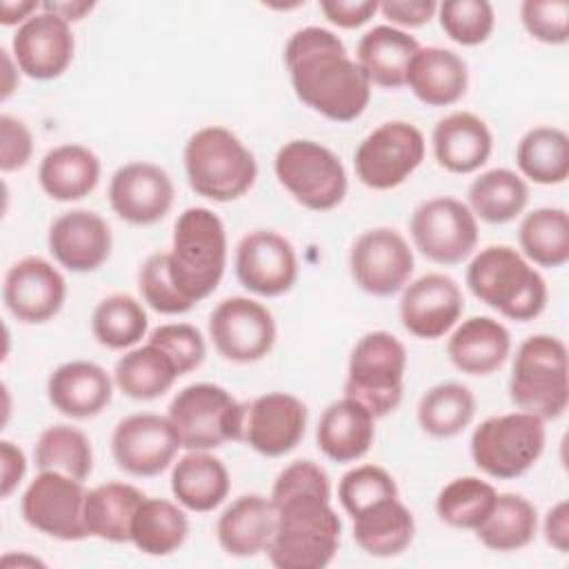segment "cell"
Returning a JSON list of instances; mask_svg holds the SVG:
<instances>
[{"label":"cell","instance_id":"obj_38","mask_svg":"<svg viewBox=\"0 0 569 569\" xmlns=\"http://www.w3.org/2000/svg\"><path fill=\"white\" fill-rule=\"evenodd\" d=\"M538 531V511L520 493H498L491 513L476 529V538L498 553L520 551L533 542Z\"/></svg>","mask_w":569,"mask_h":569},{"label":"cell","instance_id":"obj_45","mask_svg":"<svg viewBox=\"0 0 569 569\" xmlns=\"http://www.w3.org/2000/svg\"><path fill=\"white\" fill-rule=\"evenodd\" d=\"M442 31L462 47H476L489 40L496 27L493 7L487 0H447L438 4Z\"/></svg>","mask_w":569,"mask_h":569},{"label":"cell","instance_id":"obj_23","mask_svg":"<svg viewBox=\"0 0 569 569\" xmlns=\"http://www.w3.org/2000/svg\"><path fill=\"white\" fill-rule=\"evenodd\" d=\"M111 229L107 220L91 209H71L60 213L47 233V247L53 260L73 273L100 269L111 256Z\"/></svg>","mask_w":569,"mask_h":569},{"label":"cell","instance_id":"obj_35","mask_svg":"<svg viewBox=\"0 0 569 569\" xmlns=\"http://www.w3.org/2000/svg\"><path fill=\"white\" fill-rule=\"evenodd\" d=\"M144 493L129 482H102L87 491L84 527L87 533L107 542H129L131 520Z\"/></svg>","mask_w":569,"mask_h":569},{"label":"cell","instance_id":"obj_18","mask_svg":"<svg viewBox=\"0 0 569 569\" xmlns=\"http://www.w3.org/2000/svg\"><path fill=\"white\" fill-rule=\"evenodd\" d=\"M107 196L120 220L136 227H149L169 213L176 189L171 176L162 167L136 160L113 171Z\"/></svg>","mask_w":569,"mask_h":569},{"label":"cell","instance_id":"obj_12","mask_svg":"<svg viewBox=\"0 0 569 569\" xmlns=\"http://www.w3.org/2000/svg\"><path fill=\"white\" fill-rule=\"evenodd\" d=\"M409 236L427 260L460 264L478 247V218L458 198H429L411 211Z\"/></svg>","mask_w":569,"mask_h":569},{"label":"cell","instance_id":"obj_46","mask_svg":"<svg viewBox=\"0 0 569 569\" xmlns=\"http://www.w3.org/2000/svg\"><path fill=\"white\" fill-rule=\"evenodd\" d=\"M396 496L398 485L393 476L378 465H358L349 469L338 482V500L351 518L371 505Z\"/></svg>","mask_w":569,"mask_h":569},{"label":"cell","instance_id":"obj_41","mask_svg":"<svg viewBox=\"0 0 569 569\" xmlns=\"http://www.w3.org/2000/svg\"><path fill=\"white\" fill-rule=\"evenodd\" d=\"M476 416V396L460 382H438L427 389L418 402V425L431 438H453L471 425Z\"/></svg>","mask_w":569,"mask_h":569},{"label":"cell","instance_id":"obj_19","mask_svg":"<svg viewBox=\"0 0 569 569\" xmlns=\"http://www.w3.org/2000/svg\"><path fill=\"white\" fill-rule=\"evenodd\" d=\"M67 298L64 276L44 258L27 256L13 262L2 280L7 311L24 325H42L60 313Z\"/></svg>","mask_w":569,"mask_h":569},{"label":"cell","instance_id":"obj_53","mask_svg":"<svg viewBox=\"0 0 569 569\" xmlns=\"http://www.w3.org/2000/svg\"><path fill=\"white\" fill-rule=\"evenodd\" d=\"M0 460H2L0 496L9 498L27 473V458L18 445H13L11 440H2L0 442Z\"/></svg>","mask_w":569,"mask_h":569},{"label":"cell","instance_id":"obj_24","mask_svg":"<svg viewBox=\"0 0 569 569\" xmlns=\"http://www.w3.org/2000/svg\"><path fill=\"white\" fill-rule=\"evenodd\" d=\"M113 378L98 362L69 360L51 371L47 398L58 413L87 420L107 409L113 398Z\"/></svg>","mask_w":569,"mask_h":569},{"label":"cell","instance_id":"obj_48","mask_svg":"<svg viewBox=\"0 0 569 569\" xmlns=\"http://www.w3.org/2000/svg\"><path fill=\"white\" fill-rule=\"evenodd\" d=\"M149 342L158 345L171 356L180 376L198 369L207 356L202 333L189 322H167L149 333Z\"/></svg>","mask_w":569,"mask_h":569},{"label":"cell","instance_id":"obj_44","mask_svg":"<svg viewBox=\"0 0 569 569\" xmlns=\"http://www.w3.org/2000/svg\"><path fill=\"white\" fill-rule=\"evenodd\" d=\"M498 491L478 476H460L447 482L436 498V516L453 527L476 531L491 513Z\"/></svg>","mask_w":569,"mask_h":569},{"label":"cell","instance_id":"obj_17","mask_svg":"<svg viewBox=\"0 0 569 569\" xmlns=\"http://www.w3.org/2000/svg\"><path fill=\"white\" fill-rule=\"evenodd\" d=\"M238 282L262 298L287 293L298 280V256L293 244L271 229H253L236 247Z\"/></svg>","mask_w":569,"mask_h":569},{"label":"cell","instance_id":"obj_4","mask_svg":"<svg viewBox=\"0 0 569 569\" xmlns=\"http://www.w3.org/2000/svg\"><path fill=\"white\" fill-rule=\"evenodd\" d=\"M167 262L176 289L191 305L211 296L227 267V231L222 220L207 207L184 209L173 224Z\"/></svg>","mask_w":569,"mask_h":569},{"label":"cell","instance_id":"obj_15","mask_svg":"<svg viewBox=\"0 0 569 569\" xmlns=\"http://www.w3.org/2000/svg\"><path fill=\"white\" fill-rule=\"evenodd\" d=\"M349 271L365 293L389 298L409 284L413 273V251L400 231L391 227H373L353 240Z\"/></svg>","mask_w":569,"mask_h":569},{"label":"cell","instance_id":"obj_28","mask_svg":"<svg viewBox=\"0 0 569 569\" xmlns=\"http://www.w3.org/2000/svg\"><path fill=\"white\" fill-rule=\"evenodd\" d=\"M405 84L427 107L456 104L467 93V62L451 49L420 47L409 62Z\"/></svg>","mask_w":569,"mask_h":569},{"label":"cell","instance_id":"obj_25","mask_svg":"<svg viewBox=\"0 0 569 569\" xmlns=\"http://www.w3.org/2000/svg\"><path fill=\"white\" fill-rule=\"evenodd\" d=\"M276 531V507L262 493H242L220 513L216 538L233 558H251L267 551Z\"/></svg>","mask_w":569,"mask_h":569},{"label":"cell","instance_id":"obj_54","mask_svg":"<svg viewBox=\"0 0 569 569\" xmlns=\"http://www.w3.org/2000/svg\"><path fill=\"white\" fill-rule=\"evenodd\" d=\"M542 533L547 545H551L556 551L567 553L569 549V502L558 500L545 516Z\"/></svg>","mask_w":569,"mask_h":569},{"label":"cell","instance_id":"obj_20","mask_svg":"<svg viewBox=\"0 0 569 569\" xmlns=\"http://www.w3.org/2000/svg\"><path fill=\"white\" fill-rule=\"evenodd\" d=\"M465 311V298L458 282L445 273H425L402 289L398 316L402 327L420 340L447 336Z\"/></svg>","mask_w":569,"mask_h":569},{"label":"cell","instance_id":"obj_8","mask_svg":"<svg viewBox=\"0 0 569 569\" xmlns=\"http://www.w3.org/2000/svg\"><path fill=\"white\" fill-rule=\"evenodd\" d=\"M407 351L389 331H369L351 349L345 396L360 402L376 420L396 411L405 393Z\"/></svg>","mask_w":569,"mask_h":569},{"label":"cell","instance_id":"obj_13","mask_svg":"<svg viewBox=\"0 0 569 569\" xmlns=\"http://www.w3.org/2000/svg\"><path fill=\"white\" fill-rule=\"evenodd\" d=\"M84 498L82 480L58 471H40L22 491L20 513L31 529L56 540L76 542L89 538Z\"/></svg>","mask_w":569,"mask_h":569},{"label":"cell","instance_id":"obj_34","mask_svg":"<svg viewBox=\"0 0 569 569\" xmlns=\"http://www.w3.org/2000/svg\"><path fill=\"white\" fill-rule=\"evenodd\" d=\"M178 378L180 371L171 356L149 340L142 347L129 349L113 367L116 387L133 400H156L164 396Z\"/></svg>","mask_w":569,"mask_h":569},{"label":"cell","instance_id":"obj_32","mask_svg":"<svg viewBox=\"0 0 569 569\" xmlns=\"http://www.w3.org/2000/svg\"><path fill=\"white\" fill-rule=\"evenodd\" d=\"M229 471L220 458L209 451H187L173 462L171 493L182 509L207 513L229 496Z\"/></svg>","mask_w":569,"mask_h":569},{"label":"cell","instance_id":"obj_57","mask_svg":"<svg viewBox=\"0 0 569 569\" xmlns=\"http://www.w3.org/2000/svg\"><path fill=\"white\" fill-rule=\"evenodd\" d=\"M0 53H2V69H4L0 98H2V102H4V100H9V96H11V93L16 91V87H18V64H16V60L11 58V53H9L4 47L0 49Z\"/></svg>","mask_w":569,"mask_h":569},{"label":"cell","instance_id":"obj_22","mask_svg":"<svg viewBox=\"0 0 569 569\" xmlns=\"http://www.w3.org/2000/svg\"><path fill=\"white\" fill-rule=\"evenodd\" d=\"M71 24L56 13L40 11L20 24L11 38V56L31 80H56L73 60Z\"/></svg>","mask_w":569,"mask_h":569},{"label":"cell","instance_id":"obj_7","mask_svg":"<svg viewBox=\"0 0 569 569\" xmlns=\"http://www.w3.org/2000/svg\"><path fill=\"white\" fill-rule=\"evenodd\" d=\"M167 418L176 427L182 449L211 451L242 440L247 405L220 385L193 382L173 396Z\"/></svg>","mask_w":569,"mask_h":569},{"label":"cell","instance_id":"obj_36","mask_svg":"<svg viewBox=\"0 0 569 569\" xmlns=\"http://www.w3.org/2000/svg\"><path fill=\"white\" fill-rule=\"evenodd\" d=\"M189 536L182 505L167 498H142L131 520L129 542L144 556H171Z\"/></svg>","mask_w":569,"mask_h":569},{"label":"cell","instance_id":"obj_9","mask_svg":"<svg viewBox=\"0 0 569 569\" xmlns=\"http://www.w3.org/2000/svg\"><path fill=\"white\" fill-rule=\"evenodd\" d=\"M545 440V420L518 409L485 418L471 433L469 451L485 476L516 480L538 462Z\"/></svg>","mask_w":569,"mask_h":569},{"label":"cell","instance_id":"obj_43","mask_svg":"<svg viewBox=\"0 0 569 569\" xmlns=\"http://www.w3.org/2000/svg\"><path fill=\"white\" fill-rule=\"evenodd\" d=\"M149 329L144 307L127 293H111L102 298L91 313V333L107 349H131Z\"/></svg>","mask_w":569,"mask_h":569},{"label":"cell","instance_id":"obj_11","mask_svg":"<svg viewBox=\"0 0 569 569\" xmlns=\"http://www.w3.org/2000/svg\"><path fill=\"white\" fill-rule=\"evenodd\" d=\"M422 131L405 120H389L367 133L353 153L358 180L373 191L400 187L425 160Z\"/></svg>","mask_w":569,"mask_h":569},{"label":"cell","instance_id":"obj_40","mask_svg":"<svg viewBox=\"0 0 569 569\" xmlns=\"http://www.w3.org/2000/svg\"><path fill=\"white\" fill-rule=\"evenodd\" d=\"M520 173L536 184H562L569 176V138L560 127L529 129L516 147Z\"/></svg>","mask_w":569,"mask_h":569},{"label":"cell","instance_id":"obj_6","mask_svg":"<svg viewBox=\"0 0 569 569\" xmlns=\"http://www.w3.org/2000/svg\"><path fill=\"white\" fill-rule=\"evenodd\" d=\"M509 400L516 409L542 420H556L569 405L567 345L547 333L525 338L513 356Z\"/></svg>","mask_w":569,"mask_h":569},{"label":"cell","instance_id":"obj_16","mask_svg":"<svg viewBox=\"0 0 569 569\" xmlns=\"http://www.w3.org/2000/svg\"><path fill=\"white\" fill-rule=\"evenodd\" d=\"M182 449L176 427L167 416L142 411L118 420L111 433L116 465L136 478H153L171 467Z\"/></svg>","mask_w":569,"mask_h":569},{"label":"cell","instance_id":"obj_51","mask_svg":"<svg viewBox=\"0 0 569 569\" xmlns=\"http://www.w3.org/2000/svg\"><path fill=\"white\" fill-rule=\"evenodd\" d=\"M380 9L376 0H320L325 18L340 29H358L367 24Z\"/></svg>","mask_w":569,"mask_h":569},{"label":"cell","instance_id":"obj_26","mask_svg":"<svg viewBox=\"0 0 569 569\" xmlns=\"http://www.w3.org/2000/svg\"><path fill=\"white\" fill-rule=\"evenodd\" d=\"M436 162L449 173H473L491 156L493 136L487 122L471 111H453L440 118L431 133Z\"/></svg>","mask_w":569,"mask_h":569},{"label":"cell","instance_id":"obj_5","mask_svg":"<svg viewBox=\"0 0 569 569\" xmlns=\"http://www.w3.org/2000/svg\"><path fill=\"white\" fill-rule=\"evenodd\" d=\"M189 187L213 202L242 198L258 178L256 156L242 140L220 124L191 133L182 151Z\"/></svg>","mask_w":569,"mask_h":569},{"label":"cell","instance_id":"obj_33","mask_svg":"<svg viewBox=\"0 0 569 569\" xmlns=\"http://www.w3.org/2000/svg\"><path fill=\"white\" fill-rule=\"evenodd\" d=\"M353 520V540L373 558L400 556L416 536L413 513L400 498H387L360 511Z\"/></svg>","mask_w":569,"mask_h":569},{"label":"cell","instance_id":"obj_30","mask_svg":"<svg viewBox=\"0 0 569 569\" xmlns=\"http://www.w3.org/2000/svg\"><path fill=\"white\" fill-rule=\"evenodd\" d=\"M418 40L402 29L378 24L369 29L356 49V62L367 76L369 84L382 89H400L407 80V69L416 51Z\"/></svg>","mask_w":569,"mask_h":569},{"label":"cell","instance_id":"obj_10","mask_svg":"<svg viewBox=\"0 0 569 569\" xmlns=\"http://www.w3.org/2000/svg\"><path fill=\"white\" fill-rule=\"evenodd\" d=\"M273 171L289 196L311 211H331L347 196L345 164L316 140L284 142L273 158Z\"/></svg>","mask_w":569,"mask_h":569},{"label":"cell","instance_id":"obj_29","mask_svg":"<svg viewBox=\"0 0 569 569\" xmlns=\"http://www.w3.org/2000/svg\"><path fill=\"white\" fill-rule=\"evenodd\" d=\"M376 418L353 398H340L325 407L316 427L318 449L333 462H356L373 445Z\"/></svg>","mask_w":569,"mask_h":569},{"label":"cell","instance_id":"obj_14","mask_svg":"<svg viewBox=\"0 0 569 569\" xmlns=\"http://www.w3.org/2000/svg\"><path fill=\"white\" fill-rule=\"evenodd\" d=\"M209 338L224 360L258 362L276 345V320L262 302L231 296L209 313Z\"/></svg>","mask_w":569,"mask_h":569},{"label":"cell","instance_id":"obj_39","mask_svg":"<svg viewBox=\"0 0 569 569\" xmlns=\"http://www.w3.org/2000/svg\"><path fill=\"white\" fill-rule=\"evenodd\" d=\"M522 256L545 269H558L569 260V213L562 207H538L518 227Z\"/></svg>","mask_w":569,"mask_h":569},{"label":"cell","instance_id":"obj_31","mask_svg":"<svg viewBox=\"0 0 569 569\" xmlns=\"http://www.w3.org/2000/svg\"><path fill=\"white\" fill-rule=\"evenodd\" d=\"M100 180L98 156L78 142L49 149L38 167L42 191L58 202H73L89 196Z\"/></svg>","mask_w":569,"mask_h":569},{"label":"cell","instance_id":"obj_2","mask_svg":"<svg viewBox=\"0 0 569 569\" xmlns=\"http://www.w3.org/2000/svg\"><path fill=\"white\" fill-rule=\"evenodd\" d=\"M284 64L296 98L333 122L360 118L371 84L345 42L325 27H302L284 44Z\"/></svg>","mask_w":569,"mask_h":569},{"label":"cell","instance_id":"obj_52","mask_svg":"<svg viewBox=\"0 0 569 569\" xmlns=\"http://www.w3.org/2000/svg\"><path fill=\"white\" fill-rule=\"evenodd\" d=\"M378 11L391 22V27L396 24V29H416L427 24L436 16L438 4L433 0H387L380 2Z\"/></svg>","mask_w":569,"mask_h":569},{"label":"cell","instance_id":"obj_49","mask_svg":"<svg viewBox=\"0 0 569 569\" xmlns=\"http://www.w3.org/2000/svg\"><path fill=\"white\" fill-rule=\"evenodd\" d=\"M525 31L545 44H565L569 40L567 0H525L520 4Z\"/></svg>","mask_w":569,"mask_h":569},{"label":"cell","instance_id":"obj_56","mask_svg":"<svg viewBox=\"0 0 569 569\" xmlns=\"http://www.w3.org/2000/svg\"><path fill=\"white\" fill-rule=\"evenodd\" d=\"M93 7H96V2H91V0H67V2H51V0H47V2H42L40 4V9L42 11H49V13H56L58 18H62L64 22H80L87 13H91L93 11Z\"/></svg>","mask_w":569,"mask_h":569},{"label":"cell","instance_id":"obj_42","mask_svg":"<svg viewBox=\"0 0 569 569\" xmlns=\"http://www.w3.org/2000/svg\"><path fill=\"white\" fill-rule=\"evenodd\" d=\"M38 471H58L76 480H87L93 469V449L87 433L71 425L47 427L33 447Z\"/></svg>","mask_w":569,"mask_h":569},{"label":"cell","instance_id":"obj_50","mask_svg":"<svg viewBox=\"0 0 569 569\" xmlns=\"http://www.w3.org/2000/svg\"><path fill=\"white\" fill-rule=\"evenodd\" d=\"M33 156V136L29 127L9 116H0V169L4 173L24 169Z\"/></svg>","mask_w":569,"mask_h":569},{"label":"cell","instance_id":"obj_47","mask_svg":"<svg viewBox=\"0 0 569 569\" xmlns=\"http://www.w3.org/2000/svg\"><path fill=\"white\" fill-rule=\"evenodd\" d=\"M138 289L142 300L158 313L178 316L193 309V305L176 289L169 276L167 251L151 253L138 271Z\"/></svg>","mask_w":569,"mask_h":569},{"label":"cell","instance_id":"obj_3","mask_svg":"<svg viewBox=\"0 0 569 569\" xmlns=\"http://www.w3.org/2000/svg\"><path fill=\"white\" fill-rule=\"evenodd\" d=\"M465 280L480 302L516 322H529L547 307L545 278L509 244L480 249L471 258Z\"/></svg>","mask_w":569,"mask_h":569},{"label":"cell","instance_id":"obj_55","mask_svg":"<svg viewBox=\"0 0 569 569\" xmlns=\"http://www.w3.org/2000/svg\"><path fill=\"white\" fill-rule=\"evenodd\" d=\"M42 2L36 0H2L0 2V24L4 27H13V24H24L31 16H36V11L40 9Z\"/></svg>","mask_w":569,"mask_h":569},{"label":"cell","instance_id":"obj_37","mask_svg":"<svg viewBox=\"0 0 569 569\" xmlns=\"http://www.w3.org/2000/svg\"><path fill=\"white\" fill-rule=\"evenodd\" d=\"M467 200V207L476 218L489 224H507L525 211L529 202V187L520 173L496 167L473 178Z\"/></svg>","mask_w":569,"mask_h":569},{"label":"cell","instance_id":"obj_27","mask_svg":"<svg viewBox=\"0 0 569 569\" xmlns=\"http://www.w3.org/2000/svg\"><path fill=\"white\" fill-rule=\"evenodd\" d=\"M511 351L509 329L489 316L462 320L447 340L451 365L467 376H489L498 371Z\"/></svg>","mask_w":569,"mask_h":569},{"label":"cell","instance_id":"obj_1","mask_svg":"<svg viewBox=\"0 0 569 569\" xmlns=\"http://www.w3.org/2000/svg\"><path fill=\"white\" fill-rule=\"evenodd\" d=\"M276 531L267 556L278 569H325L338 553L342 522L331 507V480L313 460H293L273 480Z\"/></svg>","mask_w":569,"mask_h":569},{"label":"cell","instance_id":"obj_21","mask_svg":"<svg viewBox=\"0 0 569 569\" xmlns=\"http://www.w3.org/2000/svg\"><path fill=\"white\" fill-rule=\"evenodd\" d=\"M307 405L284 391H269L247 405L242 440L260 456L282 458L305 438Z\"/></svg>","mask_w":569,"mask_h":569}]
</instances>
